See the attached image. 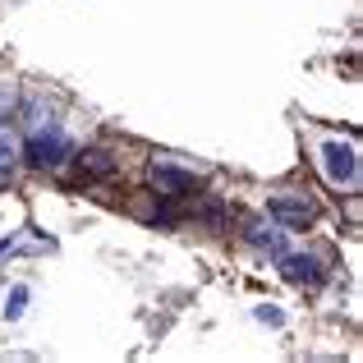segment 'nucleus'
I'll return each mask as SVG.
<instances>
[{"label": "nucleus", "instance_id": "obj_1", "mask_svg": "<svg viewBox=\"0 0 363 363\" xmlns=\"http://www.w3.org/2000/svg\"><path fill=\"white\" fill-rule=\"evenodd\" d=\"M65 157H74V143L65 138L60 129H37L33 138H28V161L42 170H55Z\"/></svg>", "mask_w": 363, "mask_h": 363}, {"label": "nucleus", "instance_id": "obj_2", "mask_svg": "<svg viewBox=\"0 0 363 363\" xmlns=\"http://www.w3.org/2000/svg\"><path fill=\"white\" fill-rule=\"evenodd\" d=\"M267 212H272V221L285 225V230H303V225L318 221V207H313L308 198H299V194H276L272 203H267Z\"/></svg>", "mask_w": 363, "mask_h": 363}, {"label": "nucleus", "instance_id": "obj_3", "mask_svg": "<svg viewBox=\"0 0 363 363\" xmlns=\"http://www.w3.org/2000/svg\"><path fill=\"white\" fill-rule=\"evenodd\" d=\"M322 166H327V179L331 184H345V179H354V147L350 143H327L322 147Z\"/></svg>", "mask_w": 363, "mask_h": 363}, {"label": "nucleus", "instance_id": "obj_4", "mask_svg": "<svg viewBox=\"0 0 363 363\" xmlns=\"http://www.w3.org/2000/svg\"><path fill=\"white\" fill-rule=\"evenodd\" d=\"M281 272H285V281H294V285H322V267H318V257H308V253H281Z\"/></svg>", "mask_w": 363, "mask_h": 363}, {"label": "nucleus", "instance_id": "obj_5", "mask_svg": "<svg viewBox=\"0 0 363 363\" xmlns=\"http://www.w3.org/2000/svg\"><path fill=\"white\" fill-rule=\"evenodd\" d=\"M152 189L166 198H184V194H194V175L170 170V166H152Z\"/></svg>", "mask_w": 363, "mask_h": 363}, {"label": "nucleus", "instance_id": "obj_6", "mask_svg": "<svg viewBox=\"0 0 363 363\" xmlns=\"http://www.w3.org/2000/svg\"><path fill=\"white\" fill-rule=\"evenodd\" d=\"M248 244L262 248V253H272V257L285 253V235L276 230V225H248Z\"/></svg>", "mask_w": 363, "mask_h": 363}, {"label": "nucleus", "instance_id": "obj_7", "mask_svg": "<svg viewBox=\"0 0 363 363\" xmlns=\"http://www.w3.org/2000/svg\"><path fill=\"white\" fill-rule=\"evenodd\" d=\"M79 166H83V175H88V179H101V175H111V170H116V157H111L106 147H88L79 157Z\"/></svg>", "mask_w": 363, "mask_h": 363}, {"label": "nucleus", "instance_id": "obj_8", "mask_svg": "<svg viewBox=\"0 0 363 363\" xmlns=\"http://www.w3.org/2000/svg\"><path fill=\"white\" fill-rule=\"evenodd\" d=\"M14 166H18V138L0 124V184L14 175Z\"/></svg>", "mask_w": 363, "mask_h": 363}, {"label": "nucleus", "instance_id": "obj_9", "mask_svg": "<svg viewBox=\"0 0 363 363\" xmlns=\"http://www.w3.org/2000/svg\"><path fill=\"white\" fill-rule=\"evenodd\" d=\"M23 303H28V290H23V285H18V290H14V294H9V303H5V313H9V318H18V313H23Z\"/></svg>", "mask_w": 363, "mask_h": 363}, {"label": "nucleus", "instance_id": "obj_10", "mask_svg": "<svg viewBox=\"0 0 363 363\" xmlns=\"http://www.w3.org/2000/svg\"><path fill=\"white\" fill-rule=\"evenodd\" d=\"M14 83H0V116H9V111H14Z\"/></svg>", "mask_w": 363, "mask_h": 363}]
</instances>
